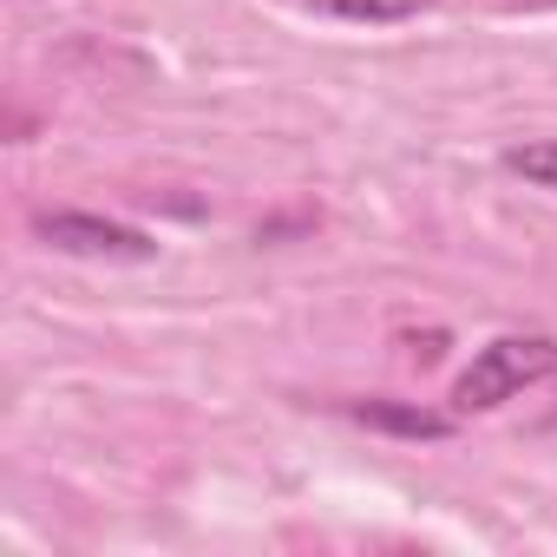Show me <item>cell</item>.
Listing matches in <instances>:
<instances>
[{
	"instance_id": "cell-4",
	"label": "cell",
	"mask_w": 557,
	"mask_h": 557,
	"mask_svg": "<svg viewBox=\"0 0 557 557\" xmlns=\"http://www.w3.org/2000/svg\"><path fill=\"white\" fill-rule=\"evenodd\" d=\"M309 8L348 27H400V21H420L433 0H309Z\"/></svg>"
},
{
	"instance_id": "cell-3",
	"label": "cell",
	"mask_w": 557,
	"mask_h": 557,
	"mask_svg": "<svg viewBox=\"0 0 557 557\" xmlns=\"http://www.w3.org/2000/svg\"><path fill=\"white\" fill-rule=\"evenodd\" d=\"M368 433H394V440H453V413L433 407H407V400H355L348 407Z\"/></svg>"
},
{
	"instance_id": "cell-2",
	"label": "cell",
	"mask_w": 557,
	"mask_h": 557,
	"mask_svg": "<svg viewBox=\"0 0 557 557\" xmlns=\"http://www.w3.org/2000/svg\"><path fill=\"white\" fill-rule=\"evenodd\" d=\"M34 236L60 256H92V262H151L158 243L119 216H99V210H40L34 216Z\"/></svg>"
},
{
	"instance_id": "cell-1",
	"label": "cell",
	"mask_w": 557,
	"mask_h": 557,
	"mask_svg": "<svg viewBox=\"0 0 557 557\" xmlns=\"http://www.w3.org/2000/svg\"><path fill=\"white\" fill-rule=\"evenodd\" d=\"M544 374H557V342H550V335H498V342H485V348L472 355V368L459 374L453 407H459V413H492V407H505L511 394L537 387Z\"/></svg>"
},
{
	"instance_id": "cell-5",
	"label": "cell",
	"mask_w": 557,
	"mask_h": 557,
	"mask_svg": "<svg viewBox=\"0 0 557 557\" xmlns=\"http://www.w3.org/2000/svg\"><path fill=\"white\" fill-rule=\"evenodd\" d=\"M498 164H505L511 177H524V184H537V190H557V138H531V145H505V151H498Z\"/></svg>"
}]
</instances>
